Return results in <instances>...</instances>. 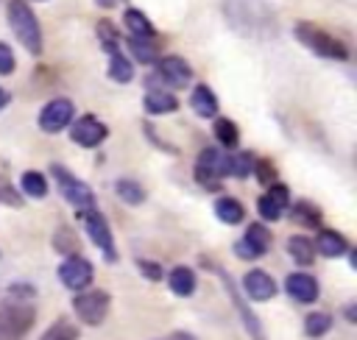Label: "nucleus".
I'll return each instance as SVG.
<instances>
[{
    "instance_id": "1",
    "label": "nucleus",
    "mask_w": 357,
    "mask_h": 340,
    "mask_svg": "<svg viewBox=\"0 0 357 340\" xmlns=\"http://www.w3.org/2000/svg\"><path fill=\"white\" fill-rule=\"evenodd\" d=\"M8 25L31 56L42 53V28H39V20H36V14L31 11V6L25 0H11L8 3Z\"/></svg>"
},
{
    "instance_id": "2",
    "label": "nucleus",
    "mask_w": 357,
    "mask_h": 340,
    "mask_svg": "<svg viewBox=\"0 0 357 340\" xmlns=\"http://www.w3.org/2000/svg\"><path fill=\"white\" fill-rule=\"evenodd\" d=\"M296 36H298V42H301L307 50H312V53H318V56H324V59H335V61H346V59H349L346 45L337 42L335 36H329L326 31H321V28L312 25V22H298V25H296Z\"/></svg>"
},
{
    "instance_id": "3",
    "label": "nucleus",
    "mask_w": 357,
    "mask_h": 340,
    "mask_svg": "<svg viewBox=\"0 0 357 340\" xmlns=\"http://www.w3.org/2000/svg\"><path fill=\"white\" fill-rule=\"evenodd\" d=\"M33 307L25 304V301H17V304H6L0 309V340H20L31 332L33 326Z\"/></svg>"
},
{
    "instance_id": "4",
    "label": "nucleus",
    "mask_w": 357,
    "mask_h": 340,
    "mask_svg": "<svg viewBox=\"0 0 357 340\" xmlns=\"http://www.w3.org/2000/svg\"><path fill=\"white\" fill-rule=\"evenodd\" d=\"M78 215H81V220H84V229H86L89 240H92V242L98 245V251L103 254V259H106V262H117V248H114L112 229H109L106 217H103L95 206H89V209H78Z\"/></svg>"
},
{
    "instance_id": "5",
    "label": "nucleus",
    "mask_w": 357,
    "mask_h": 340,
    "mask_svg": "<svg viewBox=\"0 0 357 340\" xmlns=\"http://www.w3.org/2000/svg\"><path fill=\"white\" fill-rule=\"evenodd\" d=\"M50 173H53V178H56L59 192H61L64 201H70L75 209H89V206H95V195H92V190H89L84 181H78L67 167L53 164Z\"/></svg>"
},
{
    "instance_id": "6",
    "label": "nucleus",
    "mask_w": 357,
    "mask_h": 340,
    "mask_svg": "<svg viewBox=\"0 0 357 340\" xmlns=\"http://www.w3.org/2000/svg\"><path fill=\"white\" fill-rule=\"evenodd\" d=\"M109 304H112L109 293H103V290H86V293H78V295H75L73 309H75V315H78L84 323L100 326V323L106 320V315H109Z\"/></svg>"
},
{
    "instance_id": "7",
    "label": "nucleus",
    "mask_w": 357,
    "mask_h": 340,
    "mask_svg": "<svg viewBox=\"0 0 357 340\" xmlns=\"http://www.w3.org/2000/svg\"><path fill=\"white\" fill-rule=\"evenodd\" d=\"M229 176V167H226V153H220L218 148H204L195 159V181L215 190L218 181Z\"/></svg>"
},
{
    "instance_id": "8",
    "label": "nucleus",
    "mask_w": 357,
    "mask_h": 340,
    "mask_svg": "<svg viewBox=\"0 0 357 340\" xmlns=\"http://www.w3.org/2000/svg\"><path fill=\"white\" fill-rule=\"evenodd\" d=\"M73 120V103L67 98H53L50 103L42 106L39 111V128L47 131V134H59L61 128H67Z\"/></svg>"
},
{
    "instance_id": "9",
    "label": "nucleus",
    "mask_w": 357,
    "mask_h": 340,
    "mask_svg": "<svg viewBox=\"0 0 357 340\" xmlns=\"http://www.w3.org/2000/svg\"><path fill=\"white\" fill-rule=\"evenodd\" d=\"M92 276H95L92 265H89L84 256H78V254L67 256V259L59 265V279H61V284L70 287V290H84V287H89Z\"/></svg>"
},
{
    "instance_id": "10",
    "label": "nucleus",
    "mask_w": 357,
    "mask_h": 340,
    "mask_svg": "<svg viewBox=\"0 0 357 340\" xmlns=\"http://www.w3.org/2000/svg\"><path fill=\"white\" fill-rule=\"evenodd\" d=\"M268 245H271L268 229H265L262 223H251V226L245 229L243 240L234 242V254H237L240 259H259V256L268 251Z\"/></svg>"
},
{
    "instance_id": "11",
    "label": "nucleus",
    "mask_w": 357,
    "mask_h": 340,
    "mask_svg": "<svg viewBox=\"0 0 357 340\" xmlns=\"http://www.w3.org/2000/svg\"><path fill=\"white\" fill-rule=\"evenodd\" d=\"M70 137H73V142H78L81 148H98V145L109 137V128H106L98 117L84 114V117H78V120L73 123Z\"/></svg>"
},
{
    "instance_id": "12",
    "label": "nucleus",
    "mask_w": 357,
    "mask_h": 340,
    "mask_svg": "<svg viewBox=\"0 0 357 340\" xmlns=\"http://www.w3.org/2000/svg\"><path fill=\"white\" fill-rule=\"evenodd\" d=\"M287 206H290V190L284 184H271V190L257 201L262 220H279Z\"/></svg>"
},
{
    "instance_id": "13",
    "label": "nucleus",
    "mask_w": 357,
    "mask_h": 340,
    "mask_svg": "<svg viewBox=\"0 0 357 340\" xmlns=\"http://www.w3.org/2000/svg\"><path fill=\"white\" fill-rule=\"evenodd\" d=\"M156 70H159L162 81L170 84V86H187V84L192 81L190 64H187L184 59H178V56H165V59L156 64Z\"/></svg>"
},
{
    "instance_id": "14",
    "label": "nucleus",
    "mask_w": 357,
    "mask_h": 340,
    "mask_svg": "<svg viewBox=\"0 0 357 340\" xmlns=\"http://www.w3.org/2000/svg\"><path fill=\"white\" fill-rule=\"evenodd\" d=\"M284 290L290 298H296L298 304H312L318 298V281L310 273H290L284 279Z\"/></svg>"
},
{
    "instance_id": "15",
    "label": "nucleus",
    "mask_w": 357,
    "mask_h": 340,
    "mask_svg": "<svg viewBox=\"0 0 357 340\" xmlns=\"http://www.w3.org/2000/svg\"><path fill=\"white\" fill-rule=\"evenodd\" d=\"M243 287L254 301H268L276 295V281L265 270H248L243 279Z\"/></svg>"
},
{
    "instance_id": "16",
    "label": "nucleus",
    "mask_w": 357,
    "mask_h": 340,
    "mask_svg": "<svg viewBox=\"0 0 357 340\" xmlns=\"http://www.w3.org/2000/svg\"><path fill=\"white\" fill-rule=\"evenodd\" d=\"M315 251H321L324 256L335 259V256H343L349 251V242L340 231H332V229H324L318 231V240H315Z\"/></svg>"
},
{
    "instance_id": "17",
    "label": "nucleus",
    "mask_w": 357,
    "mask_h": 340,
    "mask_svg": "<svg viewBox=\"0 0 357 340\" xmlns=\"http://www.w3.org/2000/svg\"><path fill=\"white\" fill-rule=\"evenodd\" d=\"M142 106H145L148 114H170V111L178 109V98L173 92H165V89H151L145 95Z\"/></svg>"
},
{
    "instance_id": "18",
    "label": "nucleus",
    "mask_w": 357,
    "mask_h": 340,
    "mask_svg": "<svg viewBox=\"0 0 357 340\" xmlns=\"http://www.w3.org/2000/svg\"><path fill=\"white\" fill-rule=\"evenodd\" d=\"M190 106L198 117H215L218 114V98L206 84H198L190 95Z\"/></svg>"
},
{
    "instance_id": "19",
    "label": "nucleus",
    "mask_w": 357,
    "mask_h": 340,
    "mask_svg": "<svg viewBox=\"0 0 357 340\" xmlns=\"http://www.w3.org/2000/svg\"><path fill=\"white\" fill-rule=\"evenodd\" d=\"M215 215H218V220H223V223H229V226H237V223L245 220L243 203H240L237 198H231V195H220V198L215 201Z\"/></svg>"
},
{
    "instance_id": "20",
    "label": "nucleus",
    "mask_w": 357,
    "mask_h": 340,
    "mask_svg": "<svg viewBox=\"0 0 357 340\" xmlns=\"http://www.w3.org/2000/svg\"><path fill=\"white\" fill-rule=\"evenodd\" d=\"M167 284H170V290L176 295H192V290H195V273L190 268L178 265V268H173L167 273Z\"/></svg>"
},
{
    "instance_id": "21",
    "label": "nucleus",
    "mask_w": 357,
    "mask_h": 340,
    "mask_svg": "<svg viewBox=\"0 0 357 340\" xmlns=\"http://www.w3.org/2000/svg\"><path fill=\"white\" fill-rule=\"evenodd\" d=\"M287 254H290L298 265H312V259H315V245H312V240L296 234V237L287 240Z\"/></svg>"
},
{
    "instance_id": "22",
    "label": "nucleus",
    "mask_w": 357,
    "mask_h": 340,
    "mask_svg": "<svg viewBox=\"0 0 357 340\" xmlns=\"http://www.w3.org/2000/svg\"><path fill=\"white\" fill-rule=\"evenodd\" d=\"M109 78L117 81V84H128L134 78V64L117 50V53H109Z\"/></svg>"
},
{
    "instance_id": "23",
    "label": "nucleus",
    "mask_w": 357,
    "mask_h": 340,
    "mask_svg": "<svg viewBox=\"0 0 357 340\" xmlns=\"http://www.w3.org/2000/svg\"><path fill=\"white\" fill-rule=\"evenodd\" d=\"M123 22H126V28H128L131 36H153V25H151V20H148L142 11H137V8H126Z\"/></svg>"
},
{
    "instance_id": "24",
    "label": "nucleus",
    "mask_w": 357,
    "mask_h": 340,
    "mask_svg": "<svg viewBox=\"0 0 357 340\" xmlns=\"http://www.w3.org/2000/svg\"><path fill=\"white\" fill-rule=\"evenodd\" d=\"M128 47L142 64H151L156 59V42H151V36H128Z\"/></svg>"
},
{
    "instance_id": "25",
    "label": "nucleus",
    "mask_w": 357,
    "mask_h": 340,
    "mask_svg": "<svg viewBox=\"0 0 357 340\" xmlns=\"http://www.w3.org/2000/svg\"><path fill=\"white\" fill-rule=\"evenodd\" d=\"M22 192L31 198H45L47 195V178L39 170H25L22 173Z\"/></svg>"
},
{
    "instance_id": "26",
    "label": "nucleus",
    "mask_w": 357,
    "mask_h": 340,
    "mask_svg": "<svg viewBox=\"0 0 357 340\" xmlns=\"http://www.w3.org/2000/svg\"><path fill=\"white\" fill-rule=\"evenodd\" d=\"M215 137H218V142L223 148H234L237 139H240V131H237V125L229 117H218L215 120Z\"/></svg>"
},
{
    "instance_id": "27",
    "label": "nucleus",
    "mask_w": 357,
    "mask_h": 340,
    "mask_svg": "<svg viewBox=\"0 0 357 340\" xmlns=\"http://www.w3.org/2000/svg\"><path fill=\"white\" fill-rule=\"evenodd\" d=\"M226 167H229V176L245 178L254 170V156L251 153H229L226 156Z\"/></svg>"
},
{
    "instance_id": "28",
    "label": "nucleus",
    "mask_w": 357,
    "mask_h": 340,
    "mask_svg": "<svg viewBox=\"0 0 357 340\" xmlns=\"http://www.w3.org/2000/svg\"><path fill=\"white\" fill-rule=\"evenodd\" d=\"M293 217H296L301 226H307V229L321 226V209H318V206H312L310 201H298V203L293 206Z\"/></svg>"
},
{
    "instance_id": "29",
    "label": "nucleus",
    "mask_w": 357,
    "mask_h": 340,
    "mask_svg": "<svg viewBox=\"0 0 357 340\" xmlns=\"http://www.w3.org/2000/svg\"><path fill=\"white\" fill-rule=\"evenodd\" d=\"M114 190H117V195H120L126 203H134V206H137V203L145 201V190H142V184H137L134 178H120Z\"/></svg>"
},
{
    "instance_id": "30",
    "label": "nucleus",
    "mask_w": 357,
    "mask_h": 340,
    "mask_svg": "<svg viewBox=\"0 0 357 340\" xmlns=\"http://www.w3.org/2000/svg\"><path fill=\"white\" fill-rule=\"evenodd\" d=\"M332 329V315L329 312H312V315H307V320H304V332L310 334V337H321V334H326Z\"/></svg>"
},
{
    "instance_id": "31",
    "label": "nucleus",
    "mask_w": 357,
    "mask_h": 340,
    "mask_svg": "<svg viewBox=\"0 0 357 340\" xmlns=\"http://www.w3.org/2000/svg\"><path fill=\"white\" fill-rule=\"evenodd\" d=\"M98 36H100L106 53H117V50H120V45H117V42H120L117 28H114L109 20H100V22H98Z\"/></svg>"
},
{
    "instance_id": "32",
    "label": "nucleus",
    "mask_w": 357,
    "mask_h": 340,
    "mask_svg": "<svg viewBox=\"0 0 357 340\" xmlns=\"http://www.w3.org/2000/svg\"><path fill=\"white\" fill-rule=\"evenodd\" d=\"M53 245H56V251H61V254H75L78 251V237H75V231L73 229H67V226H61L59 231H56V237H53Z\"/></svg>"
},
{
    "instance_id": "33",
    "label": "nucleus",
    "mask_w": 357,
    "mask_h": 340,
    "mask_svg": "<svg viewBox=\"0 0 357 340\" xmlns=\"http://www.w3.org/2000/svg\"><path fill=\"white\" fill-rule=\"evenodd\" d=\"M42 340H78V329L70 323V320H56L45 334Z\"/></svg>"
},
{
    "instance_id": "34",
    "label": "nucleus",
    "mask_w": 357,
    "mask_h": 340,
    "mask_svg": "<svg viewBox=\"0 0 357 340\" xmlns=\"http://www.w3.org/2000/svg\"><path fill=\"white\" fill-rule=\"evenodd\" d=\"M0 203H8V206H20L22 203V198H20V192L0 176Z\"/></svg>"
},
{
    "instance_id": "35",
    "label": "nucleus",
    "mask_w": 357,
    "mask_h": 340,
    "mask_svg": "<svg viewBox=\"0 0 357 340\" xmlns=\"http://www.w3.org/2000/svg\"><path fill=\"white\" fill-rule=\"evenodd\" d=\"M254 170H257V181L259 184H271L273 178H276V167L271 164V162H254Z\"/></svg>"
},
{
    "instance_id": "36",
    "label": "nucleus",
    "mask_w": 357,
    "mask_h": 340,
    "mask_svg": "<svg viewBox=\"0 0 357 340\" xmlns=\"http://www.w3.org/2000/svg\"><path fill=\"white\" fill-rule=\"evenodd\" d=\"M14 53H11V47L6 45V42H0V75H11L14 72Z\"/></svg>"
},
{
    "instance_id": "37",
    "label": "nucleus",
    "mask_w": 357,
    "mask_h": 340,
    "mask_svg": "<svg viewBox=\"0 0 357 340\" xmlns=\"http://www.w3.org/2000/svg\"><path fill=\"white\" fill-rule=\"evenodd\" d=\"M139 270H142V276L151 279V281H159V279H162V268H159L156 262H151V259H139Z\"/></svg>"
},
{
    "instance_id": "38",
    "label": "nucleus",
    "mask_w": 357,
    "mask_h": 340,
    "mask_svg": "<svg viewBox=\"0 0 357 340\" xmlns=\"http://www.w3.org/2000/svg\"><path fill=\"white\" fill-rule=\"evenodd\" d=\"M6 103H8V92L0 86V109H6Z\"/></svg>"
},
{
    "instance_id": "39",
    "label": "nucleus",
    "mask_w": 357,
    "mask_h": 340,
    "mask_svg": "<svg viewBox=\"0 0 357 340\" xmlns=\"http://www.w3.org/2000/svg\"><path fill=\"white\" fill-rule=\"evenodd\" d=\"M173 340H192V337H190V334H184V332H176V334H173Z\"/></svg>"
},
{
    "instance_id": "40",
    "label": "nucleus",
    "mask_w": 357,
    "mask_h": 340,
    "mask_svg": "<svg viewBox=\"0 0 357 340\" xmlns=\"http://www.w3.org/2000/svg\"><path fill=\"white\" fill-rule=\"evenodd\" d=\"M98 3H100V6H112L114 0H98Z\"/></svg>"
}]
</instances>
